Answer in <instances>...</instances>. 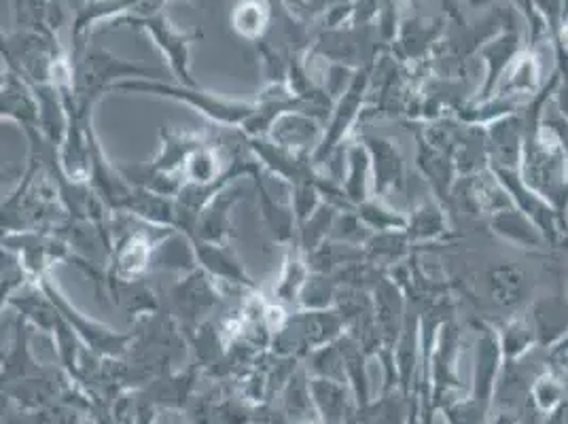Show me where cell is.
<instances>
[{"label": "cell", "mask_w": 568, "mask_h": 424, "mask_svg": "<svg viewBox=\"0 0 568 424\" xmlns=\"http://www.w3.org/2000/svg\"><path fill=\"white\" fill-rule=\"evenodd\" d=\"M113 92H136V94H153L179 100L202 113L204 118L211 119L216 125L225 128H244V123L251 119L255 111V102H240L232 98H221V95L204 92L200 88H191L183 83H166L160 79H128L119 81L113 88Z\"/></svg>", "instance_id": "obj_1"}, {"label": "cell", "mask_w": 568, "mask_h": 424, "mask_svg": "<svg viewBox=\"0 0 568 424\" xmlns=\"http://www.w3.org/2000/svg\"><path fill=\"white\" fill-rule=\"evenodd\" d=\"M372 72H374V64L358 69L355 77H353V83L348 85V90L335 100L332 118H329V123H327L325 134H323V141L312 153V164H329L333 155L342 149V142L346 139V134L351 132V128L355 125L356 119L361 118L363 104L372 92Z\"/></svg>", "instance_id": "obj_2"}, {"label": "cell", "mask_w": 568, "mask_h": 424, "mask_svg": "<svg viewBox=\"0 0 568 424\" xmlns=\"http://www.w3.org/2000/svg\"><path fill=\"white\" fill-rule=\"evenodd\" d=\"M490 170L497 174L503 188L507 189L514 206L524 212L541 230L547 244L549 246L565 244V238L568 234L567 219L556 211L545 198H541L537 191L528 188L518 170H505V168H490Z\"/></svg>", "instance_id": "obj_3"}, {"label": "cell", "mask_w": 568, "mask_h": 424, "mask_svg": "<svg viewBox=\"0 0 568 424\" xmlns=\"http://www.w3.org/2000/svg\"><path fill=\"white\" fill-rule=\"evenodd\" d=\"M130 28H139L144 30L151 41L155 43V48L164 53L170 71L174 72V77L179 79V83L197 88V81L191 77V49L202 39V32H183L176 26L170 22L166 11L151 16V18H142L130 22Z\"/></svg>", "instance_id": "obj_4"}, {"label": "cell", "mask_w": 568, "mask_h": 424, "mask_svg": "<svg viewBox=\"0 0 568 424\" xmlns=\"http://www.w3.org/2000/svg\"><path fill=\"white\" fill-rule=\"evenodd\" d=\"M521 51H524L521 26H518V20H511L484 48L479 49L477 55L486 64V74H484V81H481L477 94L471 95L469 102H481L495 94L500 79L514 67V62L520 58Z\"/></svg>", "instance_id": "obj_5"}, {"label": "cell", "mask_w": 568, "mask_h": 424, "mask_svg": "<svg viewBox=\"0 0 568 424\" xmlns=\"http://www.w3.org/2000/svg\"><path fill=\"white\" fill-rule=\"evenodd\" d=\"M221 297L223 295L219 291V283L202 267L187 272V279L174 284L172 289V302L176 307V314L185 325H190L191 331L206 323V316L221 302Z\"/></svg>", "instance_id": "obj_6"}, {"label": "cell", "mask_w": 568, "mask_h": 424, "mask_svg": "<svg viewBox=\"0 0 568 424\" xmlns=\"http://www.w3.org/2000/svg\"><path fill=\"white\" fill-rule=\"evenodd\" d=\"M446 30H448L446 18H423V16L402 18L397 37L388 49L402 60L403 64H418V62L430 60L433 51L446 37Z\"/></svg>", "instance_id": "obj_7"}, {"label": "cell", "mask_w": 568, "mask_h": 424, "mask_svg": "<svg viewBox=\"0 0 568 424\" xmlns=\"http://www.w3.org/2000/svg\"><path fill=\"white\" fill-rule=\"evenodd\" d=\"M39 286L43 289V293L51 300V304L58 307V312L62 314V319H64V321L71 325L72 330L77 331L92 349H100V351H106V353H115L119 349H123L125 342L130 340V335L115 333L111 327H104V325L98 323V321L85 319L77 307H72L71 304H69V300L60 293V289L51 283L49 274L39 281Z\"/></svg>", "instance_id": "obj_8"}, {"label": "cell", "mask_w": 568, "mask_h": 424, "mask_svg": "<svg viewBox=\"0 0 568 424\" xmlns=\"http://www.w3.org/2000/svg\"><path fill=\"white\" fill-rule=\"evenodd\" d=\"M526 111V109H524ZM497 119L486 125V144L490 168L520 170L524 141H526V113Z\"/></svg>", "instance_id": "obj_9"}, {"label": "cell", "mask_w": 568, "mask_h": 424, "mask_svg": "<svg viewBox=\"0 0 568 424\" xmlns=\"http://www.w3.org/2000/svg\"><path fill=\"white\" fill-rule=\"evenodd\" d=\"M500 370H503V349H500L498 331L481 323L477 327V344H475V401L488 407L495 403Z\"/></svg>", "instance_id": "obj_10"}, {"label": "cell", "mask_w": 568, "mask_h": 424, "mask_svg": "<svg viewBox=\"0 0 568 424\" xmlns=\"http://www.w3.org/2000/svg\"><path fill=\"white\" fill-rule=\"evenodd\" d=\"M193 251L197 258V265L209 272L216 283L240 286L242 291H257V283L246 274L242 261L225 242H206L200 238H193Z\"/></svg>", "instance_id": "obj_11"}, {"label": "cell", "mask_w": 568, "mask_h": 424, "mask_svg": "<svg viewBox=\"0 0 568 424\" xmlns=\"http://www.w3.org/2000/svg\"><path fill=\"white\" fill-rule=\"evenodd\" d=\"M323 134L325 130L321 125V119L312 118L302 111H288L276 119L267 139H272L293 153L312 155L323 141Z\"/></svg>", "instance_id": "obj_12"}, {"label": "cell", "mask_w": 568, "mask_h": 424, "mask_svg": "<svg viewBox=\"0 0 568 424\" xmlns=\"http://www.w3.org/2000/svg\"><path fill=\"white\" fill-rule=\"evenodd\" d=\"M2 118L16 119L28 132L41 130V107L34 88L18 72L7 69L2 72Z\"/></svg>", "instance_id": "obj_13"}, {"label": "cell", "mask_w": 568, "mask_h": 424, "mask_svg": "<svg viewBox=\"0 0 568 424\" xmlns=\"http://www.w3.org/2000/svg\"><path fill=\"white\" fill-rule=\"evenodd\" d=\"M372 155V172H374V193L386 195L390 189L405 188V164L402 153L395 142L374 134H358Z\"/></svg>", "instance_id": "obj_14"}, {"label": "cell", "mask_w": 568, "mask_h": 424, "mask_svg": "<svg viewBox=\"0 0 568 424\" xmlns=\"http://www.w3.org/2000/svg\"><path fill=\"white\" fill-rule=\"evenodd\" d=\"M530 325L537 335V349L551 351L568 331V300L562 295H545L530 307Z\"/></svg>", "instance_id": "obj_15"}, {"label": "cell", "mask_w": 568, "mask_h": 424, "mask_svg": "<svg viewBox=\"0 0 568 424\" xmlns=\"http://www.w3.org/2000/svg\"><path fill=\"white\" fill-rule=\"evenodd\" d=\"M240 193H242V189L237 185V181L225 189H221L211 200V204L200 214L195 232L191 236L206 240V242H225L227 234H230L232 209L244 198Z\"/></svg>", "instance_id": "obj_16"}, {"label": "cell", "mask_w": 568, "mask_h": 424, "mask_svg": "<svg viewBox=\"0 0 568 424\" xmlns=\"http://www.w3.org/2000/svg\"><path fill=\"white\" fill-rule=\"evenodd\" d=\"M486 286H488V295L498 307L505 310H516L520 307L526 297H528V276L521 270L520 265L503 261L495 267L488 270L486 274Z\"/></svg>", "instance_id": "obj_17"}, {"label": "cell", "mask_w": 568, "mask_h": 424, "mask_svg": "<svg viewBox=\"0 0 568 424\" xmlns=\"http://www.w3.org/2000/svg\"><path fill=\"white\" fill-rule=\"evenodd\" d=\"M160 153L151 162V168L166 174H183L191 153L206 142L204 134L185 132V130H168L164 128L160 134Z\"/></svg>", "instance_id": "obj_18"}, {"label": "cell", "mask_w": 568, "mask_h": 424, "mask_svg": "<svg viewBox=\"0 0 568 424\" xmlns=\"http://www.w3.org/2000/svg\"><path fill=\"white\" fill-rule=\"evenodd\" d=\"M490 228L498 238H503L509 244H516L520 249L541 251V249L549 246L544 234H541V230L516 206H509L505 211L493 214L490 216Z\"/></svg>", "instance_id": "obj_19"}, {"label": "cell", "mask_w": 568, "mask_h": 424, "mask_svg": "<svg viewBox=\"0 0 568 424\" xmlns=\"http://www.w3.org/2000/svg\"><path fill=\"white\" fill-rule=\"evenodd\" d=\"M274 18V7L267 0H237L232 7L230 24L240 39L248 43H261L270 32Z\"/></svg>", "instance_id": "obj_20"}, {"label": "cell", "mask_w": 568, "mask_h": 424, "mask_svg": "<svg viewBox=\"0 0 568 424\" xmlns=\"http://www.w3.org/2000/svg\"><path fill=\"white\" fill-rule=\"evenodd\" d=\"M348 172L344 176L342 189L353 206L369 200V188H374V172H372V155L367 147L361 141L351 142L344 151Z\"/></svg>", "instance_id": "obj_21"}, {"label": "cell", "mask_w": 568, "mask_h": 424, "mask_svg": "<svg viewBox=\"0 0 568 424\" xmlns=\"http://www.w3.org/2000/svg\"><path fill=\"white\" fill-rule=\"evenodd\" d=\"M291 327L300 335V340L312 344H325L346 331V321L339 310H306L297 316H291Z\"/></svg>", "instance_id": "obj_22"}, {"label": "cell", "mask_w": 568, "mask_h": 424, "mask_svg": "<svg viewBox=\"0 0 568 424\" xmlns=\"http://www.w3.org/2000/svg\"><path fill=\"white\" fill-rule=\"evenodd\" d=\"M255 185H257V193H260L261 212H263V219L272 232V236L276 238L281 244H295V225H297V219H295V212L293 206H283L281 202H276L270 193V189L265 185L263 176H261V168L255 172L253 176Z\"/></svg>", "instance_id": "obj_23"}, {"label": "cell", "mask_w": 568, "mask_h": 424, "mask_svg": "<svg viewBox=\"0 0 568 424\" xmlns=\"http://www.w3.org/2000/svg\"><path fill=\"white\" fill-rule=\"evenodd\" d=\"M310 274H312V270H310L306 253L300 249L297 242L291 244L288 246V255L284 260L281 281L276 283V289H274L276 302H281L284 306L297 304L304 286L308 283Z\"/></svg>", "instance_id": "obj_24"}, {"label": "cell", "mask_w": 568, "mask_h": 424, "mask_svg": "<svg viewBox=\"0 0 568 424\" xmlns=\"http://www.w3.org/2000/svg\"><path fill=\"white\" fill-rule=\"evenodd\" d=\"M225 174H227V168L221 162V153L209 141L191 153L187 164L183 168L185 183L200 185V188L216 185L219 181L225 179Z\"/></svg>", "instance_id": "obj_25"}, {"label": "cell", "mask_w": 568, "mask_h": 424, "mask_svg": "<svg viewBox=\"0 0 568 424\" xmlns=\"http://www.w3.org/2000/svg\"><path fill=\"white\" fill-rule=\"evenodd\" d=\"M498 340L503 349V361H520L526 354L537 351V335L528 316H514L500 330Z\"/></svg>", "instance_id": "obj_26"}, {"label": "cell", "mask_w": 568, "mask_h": 424, "mask_svg": "<svg viewBox=\"0 0 568 424\" xmlns=\"http://www.w3.org/2000/svg\"><path fill=\"white\" fill-rule=\"evenodd\" d=\"M106 284L111 291V297L118 302L121 310H128L130 314H153L158 310V300L155 293L146 286V284L139 281H119V279H111L106 274Z\"/></svg>", "instance_id": "obj_27"}, {"label": "cell", "mask_w": 568, "mask_h": 424, "mask_svg": "<svg viewBox=\"0 0 568 424\" xmlns=\"http://www.w3.org/2000/svg\"><path fill=\"white\" fill-rule=\"evenodd\" d=\"M446 230H448V221H446L444 209L433 200H425L407 216L405 234L412 242H420V240H435V238L444 236Z\"/></svg>", "instance_id": "obj_28"}, {"label": "cell", "mask_w": 568, "mask_h": 424, "mask_svg": "<svg viewBox=\"0 0 568 424\" xmlns=\"http://www.w3.org/2000/svg\"><path fill=\"white\" fill-rule=\"evenodd\" d=\"M337 212L339 211L335 206L323 202V206L314 212L306 223L300 225L297 244L306 253V258H308L310 253H314L321 244H325L329 240L333 225H335V219H337Z\"/></svg>", "instance_id": "obj_29"}, {"label": "cell", "mask_w": 568, "mask_h": 424, "mask_svg": "<svg viewBox=\"0 0 568 424\" xmlns=\"http://www.w3.org/2000/svg\"><path fill=\"white\" fill-rule=\"evenodd\" d=\"M412 240L402 232H378L365 242V260L372 263H395L407 255V244Z\"/></svg>", "instance_id": "obj_30"}, {"label": "cell", "mask_w": 568, "mask_h": 424, "mask_svg": "<svg viewBox=\"0 0 568 424\" xmlns=\"http://www.w3.org/2000/svg\"><path fill=\"white\" fill-rule=\"evenodd\" d=\"M567 397V380L558 376L556 370H551V367L537 377L532 388H530V403L535 405V410H539L544 414H549L551 410H556Z\"/></svg>", "instance_id": "obj_31"}, {"label": "cell", "mask_w": 568, "mask_h": 424, "mask_svg": "<svg viewBox=\"0 0 568 424\" xmlns=\"http://www.w3.org/2000/svg\"><path fill=\"white\" fill-rule=\"evenodd\" d=\"M356 214L361 216V221L378 232H402L407 230V216L399 214L397 211L386 209L384 204H379L376 200H365L363 204H358L355 209Z\"/></svg>", "instance_id": "obj_32"}, {"label": "cell", "mask_w": 568, "mask_h": 424, "mask_svg": "<svg viewBox=\"0 0 568 424\" xmlns=\"http://www.w3.org/2000/svg\"><path fill=\"white\" fill-rule=\"evenodd\" d=\"M335 286L327 274H310L308 283L300 295V306L304 310H327L335 302Z\"/></svg>", "instance_id": "obj_33"}, {"label": "cell", "mask_w": 568, "mask_h": 424, "mask_svg": "<svg viewBox=\"0 0 568 424\" xmlns=\"http://www.w3.org/2000/svg\"><path fill=\"white\" fill-rule=\"evenodd\" d=\"M507 2H509V7H514L520 13L521 20H524L526 32H528V46H530L528 49L537 51L541 43H551L549 30L535 7V0H507Z\"/></svg>", "instance_id": "obj_34"}, {"label": "cell", "mask_w": 568, "mask_h": 424, "mask_svg": "<svg viewBox=\"0 0 568 424\" xmlns=\"http://www.w3.org/2000/svg\"><path fill=\"white\" fill-rule=\"evenodd\" d=\"M488 405H481L474 397L469 401H463L448 410V418L452 424H488Z\"/></svg>", "instance_id": "obj_35"}, {"label": "cell", "mask_w": 568, "mask_h": 424, "mask_svg": "<svg viewBox=\"0 0 568 424\" xmlns=\"http://www.w3.org/2000/svg\"><path fill=\"white\" fill-rule=\"evenodd\" d=\"M544 123L556 134V139L560 141V147H562L565 158H567L568 162V119L565 118V115H560L558 109H554V111H549V113H547V109H545Z\"/></svg>", "instance_id": "obj_36"}, {"label": "cell", "mask_w": 568, "mask_h": 424, "mask_svg": "<svg viewBox=\"0 0 568 424\" xmlns=\"http://www.w3.org/2000/svg\"><path fill=\"white\" fill-rule=\"evenodd\" d=\"M544 424H568V397L556 410L545 414Z\"/></svg>", "instance_id": "obj_37"}, {"label": "cell", "mask_w": 568, "mask_h": 424, "mask_svg": "<svg viewBox=\"0 0 568 424\" xmlns=\"http://www.w3.org/2000/svg\"><path fill=\"white\" fill-rule=\"evenodd\" d=\"M471 9H490L495 4V0H465Z\"/></svg>", "instance_id": "obj_38"}, {"label": "cell", "mask_w": 568, "mask_h": 424, "mask_svg": "<svg viewBox=\"0 0 568 424\" xmlns=\"http://www.w3.org/2000/svg\"><path fill=\"white\" fill-rule=\"evenodd\" d=\"M551 365H560V367H565V370H568V356H567V359H560V361H556V363H551Z\"/></svg>", "instance_id": "obj_39"}, {"label": "cell", "mask_w": 568, "mask_h": 424, "mask_svg": "<svg viewBox=\"0 0 568 424\" xmlns=\"http://www.w3.org/2000/svg\"><path fill=\"white\" fill-rule=\"evenodd\" d=\"M565 244H568V234L567 238H565Z\"/></svg>", "instance_id": "obj_40"}]
</instances>
